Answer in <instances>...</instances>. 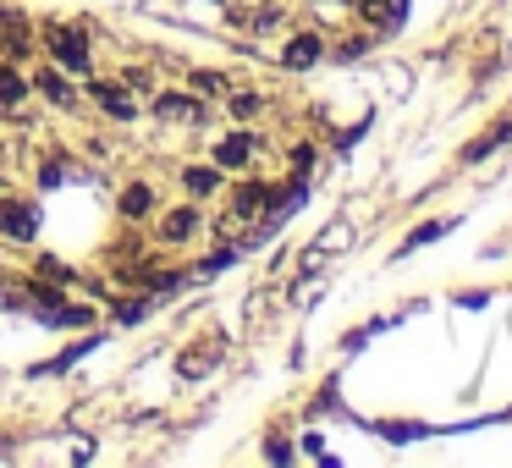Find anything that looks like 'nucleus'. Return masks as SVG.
I'll use <instances>...</instances> for the list:
<instances>
[{
	"label": "nucleus",
	"mask_w": 512,
	"mask_h": 468,
	"mask_svg": "<svg viewBox=\"0 0 512 468\" xmlns=\"http://www.w3.org/2000/svg\"><path fill=\"white\" fill-rule=\"evenodd\" d=\"M254 149H259V133H248V127L221 133V138H215V166H221V171H243L248 160H254Z\"/></svg>",
	"instance_id": "nucleus-4"
},
{
	"label": "nucleus",
	"mask_w": 512,
	"mask_h": 468,
	"mask_svg": "<svg viewBox=\"0 0 512 468\" xmlns=\"http://www.w3.org/2000/svg\"><path fill=\"white\" fill-rule=\"evenodd\" d=\"M155 116L160 122H204V105L182 89H160L155 94Z\"/></svg>",
	"instance_id": "nucleus-8"
},
{
	"label": "nucleus",
	"mask_w": 512,
	"mask_h": 468,
	"mask_svg": "<svg viewBox=\"0 0 512 468\" xmlns=\"http://www.w3.org/2000/svg\"><path fill=\"white\" fill-rule=\"evenodd\" d=\"M0 237H12V243H34V204L0 193Z\"/></svg>",
	"instance_id": "nucleus-5"
},
{
	"label": "nucleus",
	"mask_w": 512,
	"mask_h": 468,
	"mask_svg": "<svg viewBox=\"0 0 512 468\" xmlns=\"http://www.w3.org/2000/svg\"><path fill=\"white\" fill-rule=\"evenodd\" d=\"M28 83H34V94H45L50 105H61V111H72V105H78V89L67 83V72H61V67H39Z\"/></svg>",
	"instance_id": "nucleus-9"
},
{
	"label": "nucleus",
	"mask_w": 512,
	"mask_h": 468,
	"mask_svg": "<svg viewBox=\"0 0 512 468\" xmlns=\"http://www.w3.org/2000/svg\"><path fill=\"white\" fill-rule=\"evenodd\" d=\"M28 94H34V83L17 72V61H0V116H17L28 105Z\"/></svg>",
	"instance_id": "nucleus-7"
},
{
	"label": "nucleus",
	"mask_w": 512,
	"mask_h": 468,
	"mask_svg": "<svg viewBox=\"0 0 512 468\" xmlns=\"http://www.w3.org/2000/svg\"><path fill=\"white\" fill-rule=\"evenodd\" d=\"M507 144H512V122H496L485 138H474V144H463V155H457V160H463V166H479V160H490L496 149H507Z\"/></svg>",
	"instance_id": "nucleus-11"
},
{
	"label": "nucleus",
	"mask_w": 512,
	"mask_h": 468,
	"mask_svg": "<svg viewBox=\"0 0 512 468\" xmlns=\"http://www.w3.org/2000/svg\"><path fill=\"white\" fill-rule=\"evenodd\" d=\"M320 61H325V39L320 34H292L287 50H281V67L287 72H309V67H320Z\"/></svg>",
	"instance_id": "nucleus-6"
},
{
	"label": "nucleus",
	"mask_w": 512,
	"mask_h": 468,
	"mask_svg": "<svg viewBox=\"0 0 512 468\" xmlns=\"http://www.w3.org/2000/svg\"><path fill=\"white\" fill-rule=\"evenodd\" d=\"M215 364H221L215 347H188V353L177 358V375L182 380H204V375H215Z\"/></svg>",
	"instance_id": "nucleus-13"
},
{
	"label": "nucleus",
	"mask_w": 512,
	"mask_h": 468,
	"mask_svg": "<svg viewBox=\"0 0 512 468\" xmlns=\"http://www.w3.org/2000/svg\"><path fill=\"white\" fill-rule=\"evenodd\" d=\"M50 325H67V331H83V325H94V309H83V303H67V298H61V309L50 314Z\"/></svg>",
	"instance_id": "nucleus-20"
},
{
	"label": "nucleus",
	"mask_w": 512,
	"mask_h": 468,
	"mask_svg": "<svg viewBox=\"0 0 512 468\" xmlns=\"http://www.w3.org/2000/svg\"><path fill=\"white\" fill-rule=\"evenodd\" d=\"M116 210H122V221H144V215L155 210V188H149V182H127V188L116 193Z\"/></svg>",
	"instance_id": "nucleus-12"
},
{
	"label": "nucleus",
	"mask_w": 512,
	"mask_h": 468,
	"mask_svg": "<svg viewBox=\"0 0 512 468\" xmlns=\"http://www.w3.org/2000/svg\"><path fill=\"white\" fill-rule=\"evenodd\" d=\"M89 100L100 105L111 122H138V100L127 94L122 78H94V83H89Z\"/></svg>",
	"instance_id": "nucleus-2"
},
{
	"label": "nucleus",
	"mask_w": 512,
	"mask_h": 468,
	"mask_svg": "<svg viewBox=\"0 0 512 468\" xmlns=\"http://www.w3.org/2000/svg\"><path fill=\"white\" fill-rule=\"evenodd\" d=\"M364 50H369V39L358 34V39H342V45H336V56H342V61H353V56H364Z\"/></svg>",
	"instance_id": "nucleus-25"
},
{
	"label": "nucleus",
	"mask_w": 512,
	"mask_h": 468,
	"mask_svg": "<svg viewBox=\"0 0 512 468\" xmlns=\"http://www.w3.org/2000/svg\"><path fill=\"white\" fill-rule=\"evenodd\" d=\"M347 243H353V226H347V221H336V226H331V232H325L314 248H320V254H336V248H347Z\"/></svg>",
	"instance_id": "nucleus-23"
},
{
	"label": "nucleus",
	"mask_w": 512,
	"mask_h": 468,
	"mask_svg": "<svg viewBox=\"0 0 512 468\" xmlns=\"http://www.w3.org/2000/svg\"><path fill=\"white\" fill-rule=\"evenodd\" d=\"M358 17L375 28H391V23H402V0H358Z\"/></svg>",
	"instance_id": "nucleus-16"
},
{
	"label": "nucleus",
	"mask_w": 512,
	"mask_h": 468,
	"mask_svg": "<svg viewBox=\"0 0 512 468\" xmlns=\"http://www.w3.org/2000/svg\"><path fill=\"white\" fill-rule=\"evenodd\" d=\"M39 182H45V188H56V182H67V171H61V166H45V171H39Z\"/></svg>",
	"instance_id": "nucleus-28"
},
{
	"label": "nucleus",
	"mask_w": 512,
	"mask_h": 468,
	"mask_svg": "<svg viewBox=\"0 0 512 468\" xmlns=\"http://www.w3.org/2000/svg\"><path fill=\"white\" fill-rule=\"evenodd\" d=\"M292 171H298V177L314 171V144H292Z\"/></svg>",
	"instance_id": "nucleus-24"
},
{
	"label": "nucleus",
	"mask_w": 512,
	"mask_h": 468,
	"mask_svg": "<svg viewBox=\"0 0 512 468\" xmlns=\"http://www.w3.org/2000/svg\"><path fill=\"white\" fill-rule=\"evenodd\" d=\"M221 166L215 160H199V166H182V188H188V199H215L221 193Z\"/></svg>",
	"instance_id": "nucleus-10"
},
{
	"label": "nucleus",
	"mask_w": 512,
	"mask_h": 468,
	"mask_svg": "<svg viewBox=\"0 0 512 468\" xmlns=\"http://www.w3.org/2000/svg\"><path fill=\"white\" fill-rule=\"evenodd\" d=\"M28 50H34L28 28H0V61H28Z\"/></svg>",
	"instance_id": "nucleus-17"
},
{
	"label": "nucleus",
	"mask_w": 512,
	"mask_h": 468,
	"mask_svg": "<svg viewBox=\"0 0 512 468\" xmlns=\"http://www.w3.org/2000/svg\"><path fill=\"white\" fill-rule=\"evenodd\" d=\"M226 111H232L237 122H254V116L265 111V94L259 89H226Z\"/></svg>",
	"instance_id": "nucleus-15"
},
{
	"label": "nucleus",
	"mask_w": 512,
	"mask_h": 468,
	"mask_svg": "<svg viewBox=\"0 0 512 468\" xmlns=\"http://www.w3.org/2000/svg\"><path fill=\"white\" fill-rule=\"evenodd\" d=\"M122 83H127V89L144 94V89H149V67H127V72H122Z\"/></svg>",
	"instance_id": "nucleus-26"
},
{
	"label": "nucleus",
	"mask_w": 512,
	"mask_h": 468,
	"mask_svg": "<svg viewBox=\"0 0 512 468\" xmlns=\"http://www.w3.org/2000/svg\"><path fill=\"white\" fill-rule=\"evenodd\" d=\"M149 320V292H133V298L116 303V325H144Z\"/></svg>",
	"instance_id": "nucleus-19"
},
{
	"label": "nucleus",
	"mask_w": 512,
	"mask_h": 468,
	"mask_svg": "<svg viewBox=\"0 0 512 468\" xmlns=\"http://www.w3.org/2000/svg\"><path fill=\"white\" fill-rule=\"evenodd\" d=\"M446 232H452V221H424V226H413V232L402 237V254H413V248L435 243V237H446Z\"/></svg>",
	"instance_id": "nucleus-18"
},
{
	"label": "nucleus",
	"mask_w": 512,
	"mask_h": 468,
	"mask_svg": "<svg viewBox=\"0 0 512 468\" xmlns=\"http://www.w3.org/2000/svg\"><path fill=\"white\" fill-rule=\"evenodd\" d=\"M34 276H39V281H50V287H72V281H78V276H72L67 265H61V259H50V254H45V259H39V265H34Z\"/></svg>",
	"instance_id": "nucleus-21"
},
{
	"label": "nucleus",
	"mask_w": 512,
	"mask_h": 468,
	"mask_svg": "<svg viewBox=\"0 0 512 468\" xmlns=\"http://www.w3.org/2000/svg\"><path fill=\"white\" fill-rule=\"evenodd\" d=\"M204 232V215H199V204H182V210H166L160 215V226H155V237L166 248H182V243H193V237Z\"/></svg>",
	"instance_id": "nucleus-3"
},
{
	"label": "nucleus",
	"mask_w": 512,
	"mask_h": 468,
	"mask_svg": "<svg viewBox=\"0 0 512 468\" xmlns=\"http://www.w3.org/2000/svg\"><path fill=\"white\" fill-rule=\"evenodd\" d=\"M188 83H193L199 100H226V89H232V78H226V72H210V67H193Z\"/></svg>",
	"instance_id": "nucleus-14"
},
{
	"label": "nucleus",
	"mask_w": 512,
	"mask_h": 468,
	"mask_svg": "<svg viewBox=\"0 0 512 468\" xmlns=\"http://www.w3.org/2000/svg\"><path fill=\"white\" fill-rule=\"evenodd\" d=\"M45 56L67 72H89L94 67V45H89V28H67V23H45Z\"/></svg>",
	"instance_id": "nucleus-1"
},
{
	"label": "nucleus",
	"mask_w": 512,
	"mask_h": 468,
	"mask_svg": "<svg viewBox=\"0 0 512 468\" xmlns=\"http://www.w3.org/2000/svg\"><path fill=\"white\" fill-rule=\"evenodd\" d=\"M237 265V243H226V248H215L210 259H199V276H221V270H232Z\"/></svg>",
	"instance_id": "nucleus-22"
},
{
	"label": "nucleus",
	"mask_w": 512,
	"mask_h": 468,
	"mask_svg": "<svg viewBox=\"0 0 512 468\" xmlns=\"http://www.w3.org/2000/svg\"><path fill=\"white\" fill-rule=\"evenodd\" d=\"M265 457H270V463H292V446L276 435V441H265Z\"/></svg>",
	"instance_id": "nucleus-27"
}]
</instances>
